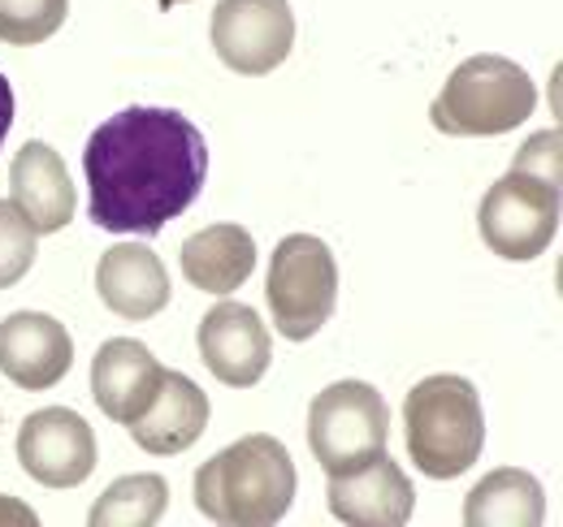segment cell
<instances>
[{
  "label": "cell",
  "instance_id": "ba28073f",
  "mask_svg": "<svg viewBox=\"0 0 563 527\" xmlns=\"http://www.w3.org/2000/svg\"><path fill=\"white\" fill-rule=\"evenodd\" d=\"M212 48L225 69L261 78L290 57L295 13L286 0H221L212 9Z\"/></svg>",
  "mask_w": 563,
  "mask_h": 527
},
{
  "label": "cell",
  "instance_id": "30bf717a",
  "mask_svg": "<svg viewBox=\"0 0 563 527\" xmlns=\"http://www.w3.org/2000/svg\"><path fill=\"white\" fill-rule=\"evenodd\" d=\"M200 359L230 390H252L274 363L269 325L247 303H217L200 321Z\"/></svg>",
  "mask_w": 563,
  "mask_h": 527
},
{
  "label": "cell",
  "instance_id": "52a82bcc",
  "mask_svg": "<svg viewBox=\"0 0 563 527\" xmlns=\"http://www.w3.org/2000/svg\"><path fill=\"white\" fill-rule=\"evenodd\" d=\"M482 238L498 260L529 264L560 234V187L507 169L482 199Z\"/></svg>",
  "mask_w": 563,
  "mask_h": 527
},
{
  "label": "cell",
  "instance_id": "277c9868",
  "mask_svg": "<svg viewBox=\"0 0 563 527\" xmlns=\"http://www.w3.org/2000/svg\"><path fill=\"white\" fill-rule=\"evenodd\" d=\"M538 109V87L525 69L498 53H477L442 82L429 122L451 138H490L516 131Z\"/></svg>",
  "mask_w": 563,
  "mask_h": 527
},
{
  "label": "cell",
  "instance_id": "2e32d148",
  "mask_svg": "<svg viewBox=\"0 0 563 527\" xmlns=\"http://www.w3.org/2000/svg\"><path fill=\"white\" fill-rule=\"evenodd\" d=\"M96 290L122 321H152L169 307V272L143 243H118L96 264Z\"/></svg>",
  "mask_w": 563,
  "mask_h": 527
},
{
  "label": "cell",
  "instance_id": "3957f363",
  "mask_svg": "<svg viewBox=\"0 0 563 527\" xmlns=\"http://www.w3.org/2000/svg\"><path fill=\"white\" fill-rule=\"evenodd\" d=\"M404 437H408V459L429 480L464 475L486 450V411L477 385L451 372L424 377L404 397Z\"/></svg>",
  "mask_w": 563,
  "mask_h": 527
},
{
  "label": "cell",
  "instance_id": "ffe728a7",
  "mask_svg": "<svg viewBox=\"0 0 563 527\" xmlns=\"http://www.w3.org/2000/svg\"><path fill=\"white\" fill-rule=\"evenodd\" d=\"M70 18V0H0V44L35 48Z\"/></svg>",
  "mask_w": 563,
  "mask_h": 527
},
{
  "label": "cell",
  "instance_id": "cb8c5ba5",
  "mask_svg": "<svg viewBox=\"0 0 563 527\" xmlns=\"http://www.w3.org/2000/svg\"><path fill=\"white\" fill-rule=\"evenodd\" d=\"M9 126H13V87H9V78L0 74V147H4V138H9Z\"/></svg>",
  "mask_w": 563,
  "mask_h": 527
},
{
  "label": "cell",
  "instance_id": "d4e9b609",
  "mask_svg": "<svg viewBox=\"0 0 563 527\" xmlns=\"http://www.w3.org/2000/svg\"><path fill=\"white\" fill-rule=\"evenodd\" d=\"M174 4H187V0H161V9H174Z\"/></svg>",
  "mask_w": 563,
  "mask_h": 527
},
{
  "label": "cell",
  "instance_id": "9a60e30c",
  "mask_svg": "<svg viewBox=\"0 0 563 527\" xmlns=\"http://www.w3.org/2000/svg\"><path fill=\"white\" fill-rule=\"evenodd\" d=\"M205 428H209V394L183 372H161V385L147 411L131 424V437L140 450L169 459L191 450L205 437Z\"/></svg>",
  "mask_w": 563,
  "mask_h": 527
},
{
  "label": "cell",
  "instance_id": "e0dca14e",
  "mask_svg": "<svg viewBox=\"0 0 563 527\" xmlns=\"http://www.w3.org/2000/svg\"><path fill=\"white\" fill-rule=\"evenodd\" d=\"M256 268V238L243 225H209L183 243V272L205 294H234Z\"/></svg>",
  "mask_w": 563,
  "mask_h": 527
},
{
  "label": "cell",
  "instance_id": "44dd1931",
  "mask_svg": "<svg viewBox=\"0 0 563 527\" xmlns=\"http://www.w3.org/2000/svg\"><path fill=\"white\" fill-rule=\"evenodd\" d=\"M35 238L40 234L26 225V216L13 203L0 199V290L18 285L31 272V264H35Z\"/></svg>",
  "mask_w": 563,
  "mask_h": 527
},
{
  "label": "cell",
  "instance_id": "ac0fdd59",
  "mask_svg": "<svg viewBox=\"0 0 563 527\" xmlns=\"http://www.w3.org/2000/svg\"><path fill=\"white\" fill-rule=\"evenodd\" d=\"M547 519V493L538 475L498 467L464 497V524L473 527H538Z\"/></svg>",
  "mask_w": 563,
  "mask_h": 527
},
{
  "label": "cell",
  "instance_id": "7a4b0ae2",
  "mask_svg": "<svg viewBox=\"0 0 563 527\" xmlns=\"http://www.w3.org/2000/svg\"><path fill=\"white\" fill-rule=\"evenodd\" d=\"M290 450L269 433L239 437L196 471V511L212 524L269 527L295 502Z\"/></svg>",
  "mask_w": 563,
  "mask_h": 527
},
{
  "label": "cell",
  "instance_id": "603a6c76",
  "mask_svg": "<svg viewBox=\"0 0 563 527\" xmlns=\"http://www.w3.org/2000/svg\"><path fill=\"white\" fill-rule=\"evenodd\" d=\"M0 524L9 527H35L40 524V515L26 506V502H18V497H4L0 493Z\"/></svg>",
  "mask_w": 563,
  "mask_h": 527
},
{
  "label": "cell",
  "instance_id": "8fae6325",
  "mask_svg": "<svg viewBox=\"0 0 563 527\" xmlns=\"http://www.w3.org/2000/svg\"><path fill=\"white\" fill-rule=\"evenodd\" d=\"M74 363V337L62 321L44 312H13L0 321V372L26 390L44 394L62 385Z\"/></svg>",
  "mask_w": 563,
  "mask_h": 527
},
{
  "label": "cell",
  "instance_id": "9c48e42d",
  "mask_svg": "<svg viewBox=\"0 0 563 527\" xmlns=\"http://www.w3.org/2000/svg\"><path fill=\"white\" fill-rule=\"evenodd\" d=\"M18 462L48 489H78L96 471V433L70 406H44L18 428Z\"/></svg>",
  "mask_w": 563,
  "mask_h": 527
},
{
  "label": "cell",
  "instance_id": "7402d4cb",
  "mask_svg": "<svg viewBox=\"0 0 563 527\" xmlns=\"http://www.w3.org/2000/svg\"><path fill=\"white\" fill-rule=\"evenodd\" d=\"M511 169H516V173H529V178H542V182H551V187H563V134L560 131L533 134V138L520 147V156H516Z\"/></svg>",
  "mask_w": 563,
  "mask_h": 527
},
{
  "label": "cell",
  "instance_id": "5bb4252c",
  "mask_svg": "<svg viewBox=\"0 0 563 527\" xmlns=\"http://www.w3.org/2000/svg\"><path fill=\"white\" fill-rule=\"evenodd\" d=\"M161 372L165 368L156 363V355L143 341H135V337H109L96 350V359H91V397H96V406L113 424L131 428L147 411L152 394H156Z\"/></svg>",
  "mask_w": 563,
  "mask_h": 527
},
{
  "label": "cell",
  "instance_id": "4fadbf2b",
  "mask_svg": "<svg viewBox=\"0 0 563 527\" xmlns=\"http://www.w3.org/2000/svg\"><path fill=\"white\" fill-rule=\"evenodd\" d=\"M9 203L26 216V225L35 234H62L74 221L78 195H74L62 156L48 143L31 138L13 156V165H9Z\"/></svg>",
  "mask_w": 563,
  "mask_h": 527
},
{
  "label": "cell",
  "instance_id": "6da1fadb",
  "mask_svg": "<svg viewBox=\"0 0 563 527\" xmlns=\"http://www.w3.org/2000/svg\"><path fill=\"white\" fill-rule=\"evenodd\" d=\"M82 173L91 221L109 234H161L209 178V143L178 109H122L87 138Z\"/></svg>",
  "mask_w": 563,
  "mask_h": 527
},
{
  "label": "cell",
  "instance_id": "d6986e66",
  "mask_svg": "<svg viewBox=\"0 0 563 527\" xmlns=\"http://www.w3.org/2000/svg\"><path fill=\"white\" fill-rule=\"evenodd\" d=\"M169 506V484L156 471L122 475L104 489V497L91 506V527H152Z\"/></svg>",
  "mask_w": 563,
  "mask_h": 527
},
{
  "label": "cell",
  "instance_id": "7c38bea8",
  "mask_svg": "<svg viewBox=\"0 0 563 527\" xmlns=\"http://www.w3.org/2000/svg\"><path fill=\"white\" fill-rule=\"evenodd\" d=\"M325 497H330V515L352 527H399L412 519L417 506V489L408 471L390 455H377L355 471L330 475Z\"/></svg>",
  "mask_w": 563,
  "mask_h": 527
},
{
  "label": "cell",
  "instance_id": "5b68a950",
  "mask_svg": "<svg viewBox=\"0 0 563 527\" xmlns=\"http://www.w3.org/2000/svg\"><path fill=\"white\" fill-rule=\"evenodd\" d=\"M265 299H269V316H274L282 337H290V341L317 337L321 325L334 316V303H339V260H334V251L312 234L282 238L274 256H269Z\"/></svg>",
  "mask_w": 563,
  "mask_h": 527
},
{
  "label": "cell",
  "instance_id": "8992f818",
  "mask_svg": "<svg viewBox=\"0 0 563 527\" xmlns=\"http://www.w3.org/2000/svg\"><path fill=\"white\" fill-rule=\"evenodd\" d=\"M390 406L364 381H339L312 397L308 411V446L325 475H343L377 455H386Z\"/></svg>",
  "mask_w": 563,
  "mask_h": 527
}]
</instances>
